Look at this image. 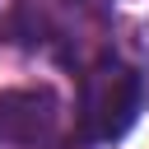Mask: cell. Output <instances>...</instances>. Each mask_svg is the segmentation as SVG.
<instances>
[{
	"label": "cell",
	"mask_w": 149,
	"mask_h": 149,
	"mask_svg": "<svg viewBox=\"0 0 149 149\" xmlns=\"http://www.w3.org/2000/svg\"><path fill=\"white\" fill-rule=\"evenodd\" d=\"M144 102V84L130 65L102 56L84 74V98H79V126L88 140H116Z\"/></svg>",
	"instance_id": "obj_1"
},
{
	"label": "cell",
	"mask_w": 149,
	"mask_h": 149,
	"mask_svg": "<svg viewBox=\"0 0 149 149\" xmlns=\"http://www.w3.org/2000/svg\"><path fill=\"white\" fill-rule=\"evenodd\" d=\"M56 130V93L51 88H14L0 93V140L42 144Z\"/></svg>",
	"instance_id": "obj_2"
}]
</instances>
